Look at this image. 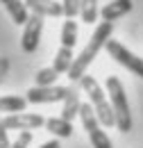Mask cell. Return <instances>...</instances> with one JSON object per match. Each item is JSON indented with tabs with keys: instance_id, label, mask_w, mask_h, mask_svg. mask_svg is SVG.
<instances>
[{
	"instance_id": "obj_1",
	"label": "cell",
	"mask_w": 143,
	"mask_h": 148,
	"mask_svg": "<svg viewBox=\"0 0 143 148\" xmlns=\"http://www.w3.org/2000/svg\"><path fill=\"white\" fill-rule=\"evenodd\" d=\"M111 32H114V23H111V21H102V23L95 27V32H93L91 41L86 43V48H84L80 55L73 59V66L68 69V77H71L73 82L82 80V75L86 73L89 64L98 57L100 48H105V46H107V41L111 39Z\"/></svg>"
},
{
	"instance_id": "obj_2",
	"label": "cell",
	"mask_w": 143,
	"mask_h": 148,
	"mask_svg": "<svg viewBox=\"0 0 143 148\" xmlns=\"http://www.w3.org/2000/svg\"><path fill=\"white\" fill-rule=\"evenodd\" d=\"M105 84H107L109 103H111V110H114V116H116V128L121 132H129L132 130V112H129V103H127L123 82L116 75H109Z\"/></svg>"
},
{
	"instance_id": "obj_3",
	"label": "cell",
	"mask_w": 143,
	"mask_h": 148,
	"mask_svg": "<svg viewBox=\"0 0 143 148\" xmlns=\"http://www.w3.org/2000/svg\"><path fill=\"white\" fill-rule=\"evenodd\" d=\"M80 87L89 93L91 107H93V112H95V116H98L100 125H105V128L116 125L114 110H111V105H109V100H107V96H105V91L100 89L98 80H95L93 75H86V73H84V75H82V80H80Z\"/></svg>"
},
{
	"instance_id": "obj_4",
	"label": "cell",
	"mask_w": 143,
	"mask_h": 148,
	"mask_svg": "<svg viewBox=\"0 0 143 148\" xmlns=\"http://www.w3.org/2000/svg\"><path fill=\"white\" fill-rule=\"evenodd\" d=\"M80 119H82L84 130L89 132V139H91V144H93V148H114L111 146V139L107 137V132L102 130L95 112L91 107V103H82L80 105Z\"/></svg>"
},
{
	"instance_id": "obj_5",
	"label": "cell",
	"mask_w": 143,
	"mask_h": 148,
	"mask_svg": "<svg viewBox=\"0 0 143 148\" xmlns=\"http://www.w3.org/2000/svg\"><path fill=\"white\" fill-rule=\"evenodd\" d=\"M107 53H109V57H114L121 66H125L127 71H132L134 75L143 77V59H141V57H136L134 53H129L121 41L109 39V41H107Z\"/></svg>"
},
{
	"instance_id": "obj_6",
	"label": "cell",
	"mask_w": 143,
	"mask_h": 148,
	"mask_svg": "<svg viewBox=\"0 0 143 148\" xmlns=\"http://www.w3.org/2000/svg\"><path fill=\"white\" fill-rule=\"evenodd\" d=\"M71 93V87H32L30 91H27V103H34V105H43V103H64L66 100V96Z\"/></svg>"
},
{
	"instance_id": "obj_7",
	"label": "cell",
	"mask_w": 143,
	"mask_h": 148,
	"mask_svg": "<svg viewBox=\"0 0 143 148\" xmlns=\"http://www.w3.org/2000/svg\"><path fill=\"white\" fill-rule=\"evenodd\" d=\"M0 123L7 130H39L41 125H46V119L41 114H30V112H20V114H7L5 119H0Z\"/></svg>"
},
{
	"instance_id": "obj_8",
	"label": "cell",
	"mask_w": 143,
	"mask_h": 148,
	"mask_svg": "<svg viewBox=\"0 0 143 148\" xmlns=\"http://www.w3.org/2000/svg\"><path fill=\"white\" fill-rule=\"evenodd\" d=\"M43 32V16L32 14L27 23H25V30H23V37H20V46L25 53H34L36 46H39V39Z\"/></svg>"
},
{
	"instance_id": "obj_9",
	"label": "cell",
	"mask_w": 143,
	"mask_h": 148,
	"mask_svg": "<svg viewBox=\"0 0 143 148\" xmlns=\"http://www.w3.org/2000/svg\"><path fill=\"white\" fill-rule=\"evenodd\" d=\"M25 7L39 16H54L57 18L64 14V5L57 0H25Z\"/></svg>"
},
{
	"instance_id": "obj_10",
	"label": "cell",
	"mask_w": 143,
	"mask_h": 148,
	"mask_svg": "<svg viewBox=\"0 0 143 148\" xmlns=\"http://www.w3.org/2000/svg\"><path fill=\"white\" fill-rule=\"evenodd\" d=\"M129 9H132V0H114L100 9V16H102V21H116L125 16Z\"/></svg>"
},
{
	"instance_id": "obj_11",
	"label": "cell",
	"mask_w": 143,
	"mask_h": 148,
	"mask_svg": "<svg viewBox=\"0 0 143 148\" xmlns=\"http://www.w3.org/2000/svg\"><path fill=\"white\" fill-rule=\"evenodd\" d=\"M2 5H5V9L9 12V16H12V21L16 23V25H25L27 23V18H30V9L25 7V2L23 0H0Z\"/></svg>"
},
{
	"instance_id": "obj_12",
	"label": "cell",
	"mask_w": 143,
	"mask_h": 148,
	"mask_svg": "<svg viewBox=\"0 0 143 148\" xmlns=\"http://www.w3.org/2000/svg\"><path fill=\"white\" fill-rule=\"evenodd\" d=\"M46 130L54 137H59V139H68L73 134V123L61 119V116H57V119L52 116V119H46Z\"/></svg>"
},
{
	"instance_id": "obj_13",
	"label": "cell",
	"mask_w": 143,
	"mask_h": 148,
	"mask_svg": "<svg viewBox=\"0 0 143 148\" xmlns=\"http://www.w3.org/2000/svg\"><path fill=\"white\" fill-rule=\"evenodd\" d=\"M80 93H77V89L75 87H71V93L66 96V100H64V110H61V119H66V121H71L80 114Z\"/></svg>"
},
{
	"instance_id": "obj_14",
	"label": "cell",
	"mask_w": 143,
	"mask_h": 148,
	"mask_svg": "<svg viewBox=\"0 0 143 148\" xmlns=\"http://www.w3.org/2000/svg\"><path fill=\"white\" fill-rule=\"evenodd\" d=\"M27 107V98H20V96H2L0 98V112L5 114H20Z\"/></svg>"
},
{
	"instance_id": "obj_15",
	"label": "cell",
	"mask_w": 143,
	"mask_h": 148,
	"mask_svg": "<svg viewBox=\"0 0 143 148\" xmlns=\"http://www.w3.org/2000/svg\"><path fill=\"white\" fill-rule=\"evenodd\" d=\"M73 66V48L59 46V50L54 53V64L52 69L57 73H68V69Z\"/></svg>"
},
{
	"instance_id": "obj_16",
	"label": "cell",
	"mask_w": 143,
	"mask_h": 148,
	"mask_svg": "<svg viewBox=\"0 0 143 148\" xmlns=\"http://www.w3.org/2000/svg\"><path fill=\"white\" fill-rule=\"evenodd\" d=\"M84 23H95L98 18V0H80V12H77Z\"/></svg>"
},
{
	"instance_id": "obj_17",
	"label": "cell",
	"mask_w": 143,
	"mask_h": 148,
	"mask_svg": "<svg viewBox=\"0 0 143 148\" xmlns=\"http://www.w3.org/2000/svg\"><path fill=\"white\" fill-rule=\"evenodd\" d=\"M75 41H77V23H75L73 18H68L66 23H64V27H61V46L73 48Z\"/></svg>"
},
{
	"instance_id": "obj_18",
	"label": "cell",
	"mask_w": 143,
	"mask_h": 148,
	"mask_svg": "<svg viewBox=\"0 0 143 148\" xmlns=\"http://www.w3.org/2000/svg\"><path fill=\"white\" fill-rule=\"evenodd\" d=\"M57 77H59V73L50 66V69H41V71H36L34 82H36V87H52Z\"/></svg>"
},
{
	"instance_id": "obj_19",
	"label": "cell",
	"mask_w": 143,
	"mask_h": 148,
	"mask_svg": "<svg viewBox=\"0 0 143 148\" xmlns=\"http://www.w3.org/2000/svg\"><path fill=\"white\" fill-rule=\"evenodd\" d=\"M30 144H32V132H30V130H23V132L16 137V141H14L9 148H27Z\"/></svg>"
},
{
	"instance_id": "obj_20",
	"label": "cell",
	"mask_w": 143,
	"mask_h": 148,
	"mask_svg": "<svg viewBox=\"0 0 143 148\" xmlns=\"http://www.w3.org/2000/svg\"><path fill=\"white\" fill-rule=\"evenodd\" d=\"M64 16L66 18H75V14L80 12V0H64Z\"/></svg>"
},
{
	"instance_id": "obj_21",
	"label": "cell",
	"mask_w": 143,
	"mask_h": 148,
	"mask_svg": "<svg viewBox=\"0 0 143 148\" xmlns=\"http://www.w3.org/2000/svg\"><path fill=\"white\" fill-rule=\"evenodd\" d=\"M9 146H12V141L7 137V128L0 123V148H9Z\"/></svg>"
},
{
	"instance_id": "obj_22",
	"label": "cell",
	"mask_w": 143,
	"mask_h": 148,
	"mask_svg": "<svg viewBox=\"0 0 143 148\" xmlns=\"http://www.w3.org/2000/svg\"><path fill=\"white\" fill-rule=\"evenodd\" d=\"M7 69H9V59H7V57H0V80L5 77Z\"/></svg>"
},
{
	"instance_id": "obj_23",
	"label": "cell",
	"mask_w": 143,
	"mask_h": 148,
	"mask_svg": "<svg viewBox=\"0 0 143 148\" xmlns=\"http://www.w3.org/2000/svg\"><path fill=\"white\" fill-rule=\"evenodd\" d=\"M39 148H61V144H59V141L54 139V141H46L43 146H39Z\"/></svg>"
}]
</instances>
